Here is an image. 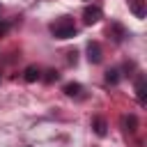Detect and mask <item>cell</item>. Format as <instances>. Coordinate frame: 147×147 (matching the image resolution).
<instances>
[{
	"label": "cell",
	"mask_w": 147,
	"mask_h": 147,
	"mask_svg": "<svg viewBox=\"0 0 147 147\" xmlns=\"http://www.w3.org/2000/svg\"><path fill=\"white\" fill-rule=\"evenodd\" d=\"M76 32H78V28H76L74 18H69V16H60L51 23V34L55 39H71Z\"/></svg>",
	"instance_id": "1"
},
{
	"label": "cell",
	"mask_w": 147,
	"mask_h": 147,
	"mask_svg": "<svg viewBox=\"0 0 147 147\" xmlns=\"http://www.w3.org/2000/svg\"><path fill=\"white\" fill-rule=\"evenodd\" d=\"M101 16H103V11H101V7H96V5H87V7L83 9V21H85L87 25L99 23Z\"/></svg>",
	"instance_id": "2"
},
{
	"label": "cell",
	"mask_w": 147,
	"mask_h": 147,
	"mask_svg": "<svg viewBox=\"0 0 147 147\" xmlns=\"http://www.w3.org/2000/svg\"><path fill=\"white\" fill-rule=\"evenodd\" d=\"M101 57H103L101 44H99V41H90V44H87V60H90L92 64H99Z\"/></svg>",
	"instance_id": "3"
},
{
	"label": "cell",
	"mask_w": 147,
	"mask_h": 147,
	"mask_svg": "<svg viewBox=\"0 0 147 147\" xmlns=\"http://www.w3.org/2000/svg\"><path fill=\"white\" fill-rule=\"evenodd\" d=\"M129 2V9L136 18H145L147 14V0H126Z\"/></svg>",
	"instance_id": "4"
},
{
	"label": "cell",
	"mask_w": 147,
	"mask_h": 147,
	"mask_svg": "<svg viewBox=\"0 0 147 147\" xmlns=\"http://www.w3.org/2000/svg\"><path fill=\"white\" fill-rule=\"evenodd\" d=\"M108 34L113 37V41H117V44H119V41L126 37V30H124V25H122V23L113 21V23H110V28H108Z\"/></svg>",
	"instance_id": "5"
},
{
	"label": "cell",
	"mask_w": 147,
	"mask_h": 147,
	"mask_svg": "<svg viewBox=\"0 0 147 147\" xmlns=\"http://www.w3.org/2000/svg\"><path fill=\"white\" fill-rule=\"evenodd\" d=\"M92 129H94V133H96L99 138H103V136L108 133V122H106L101 115H94V117H92Z\"/></svg>",
	"instance_id": "6"
},
{
	"label": "cell",
	"mask_w": 147,
	"mask_h": 147,
	"mask_svg": "<svg viewBox=\"0 0 147 147\" xmlns=\"http://www.w3.org/2000/svg\"><path fill=\"white\" fill-rule=\"evenodd\" d=\"M122 129L126 131V133H136L138 131V115H124L122 117Z\"/></svg>",
	"instance_id": "7"
},
{
	"label": "cell",
	"mask_w": 147,
	"mask_h": 147,
	"mask_svg": "<svg viewBox=\"0 0 147 147\" xmlns=\"http://www.w3.org/2000/svg\"><path fill=\"white\" fill-rule=\"evenodd\" d=\"M23 80H25V83H37V80H41V71H39V67H34V64L25 67V71H23Z\"/></svg>",
	"instance_id": "8"
},
{
	"label": "cell",
	"mask_w": 147,
	"mask_h": 147,
	"mask_svg": "<svg viewBox=\"0 0 147 147\" xmlns=\"http://www.w3.org/2000/svg\"><path fill=\"white\" fill-rule=\"evenodd\" d=\"M136 96H138L140 103H145V76L142 74L136 78Z\"/></svg>",
	"instance_id": "9"
},
{
	"label": "cell",
	"mask_w": 147,
	"mask_h": 147,
	"mask_svg": "<svg viewBox=\"0 0 147 147\" xmlns=\"http://www.w3.org/2000/svg\"><path fill=\"white\" fill-rule=\"evenodd\" d=\"M80 92H83V85L80 83H67L64 85V94L67 96H80Z\"/></svg>",
	"instance_id": "10"
},
{
	"label": "cell",
	"mask_w": 147,
	"mask_h": 147,
	"mask_svg": "<svg viewBox=\"0 0 147 147\" xmlns=\"http://www.w3.org/2000/svg\"><path fill=\"white\" fill-rule=\"evenodd\" d=\"M106 80H108L110 85H117V83H119V69H108V71H106Z\"/></svg>",
	"instance_id": "11"
},
{
	"label": "cell",
	"mask_w": 147,
	"mask_h": 147,
	"mask_svg": "<svg viewBox=\"0 0 147 147\" xmlns=\"http://www.w3.org/2000/svg\"><path fill=\"white\" fill-rule=\"evenodd\" d=\"M57 78H60V74H57L55 69H48V71H46V76H44V80H46V83H53V80H57Z\"/></svg>",
	"instance_id": "12"
},
{
	"label": "cell",
	"mask_w": 147,
	"mask_h": 147,
	"mask_svg": "<svg viewBox=\"0 0 147 147\" xmlns=\"http://www.w3.org/2000/svg\"><path fill=\"white\" fill-rule=\"evenodd\" d=\"M9 32V23L7 21H0V34H7Z\"/></svg>",
	"instance_id": "13"
},
{
	"label": "cell",
	"mask_w": 147,
	"mask_h": 147,
	"mask_svg": "<svg viewBox=\"0 0 147 147\" xmlns=\"http://www.w3.org/2000/svg\"><path fill=\"white\" fill-rule=\"evenodd\" d=\"M67 55H69V62H76V55H78V53H76V51H69Z\"/></svg>",
	"instance_id": "14"
}]
</instances>
